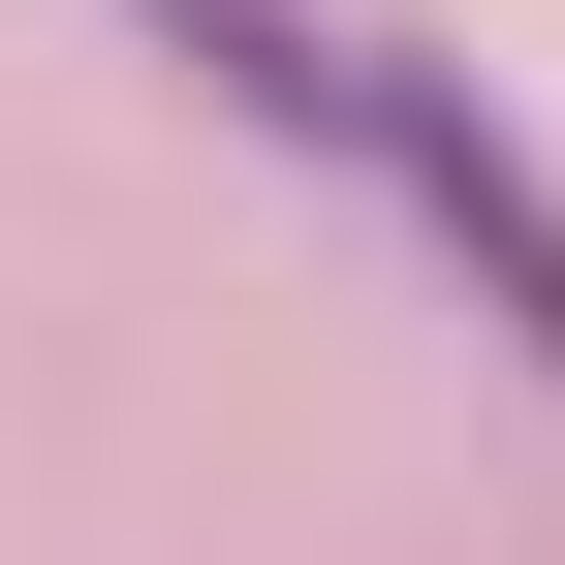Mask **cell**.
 Masks as SVG:
<instances>
[{"instance_id": "obj_1", "label": "cell", "mask_w": 565, "mask_h": 565, "mask_svg": "<svg viewBox=\"0 0 565 565\" xmlns=\"http://www.w3.org/2000/svg\"><path fill=\"white\" fill-rule=\"evenodd\" d=\"M345 158H377L408 221H440V282L503 315V377L565 408V158H534L503 95H471V63H408V32H345Z\"/></svg>"}, {"instance_id": "obj_2", "label": "cell", "mask_w": 565, "mask_h": 565, "mask_svg": "<svg viewBox=\"0 0 565 565\" xmlns=\"http://www.w3.org/2000/svg\"><path fill=\"white\" fill-rule=\"evenodd\" d=\"M126 32H158V63H189L221 126H282V158H345V32H315V0H126Z\"/></svg>"}]
</instances>
